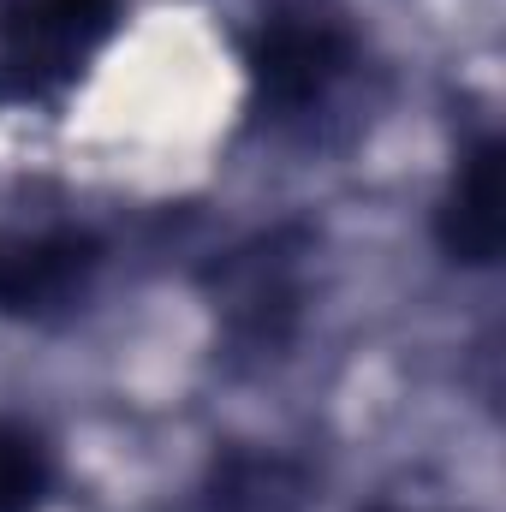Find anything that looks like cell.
Listing matches in <instances>:
<instances>
[{
    "label": "cell",
    "mask_w": 506,
    "mask_h": 512,
    "mask_svg": "<svg viewBox=\"0 0 506 512\" xmlns=\"http://www.w3.org/2000/svg\"><path fill=\"white\" fill-rule=\"evenodd\" d=\"M364 72V42L334 12L286 6L256 18L245 36V96L251 120L274 137H310L352 96Z\"/></svg>",
    "instance_id": "6da1fadb"
},
{
    "label": "cell",
    "mask_w": 506,
    "mask_h": 512,
    "mask_svg": "<svg viewBox=\"0 0 506 512\" xmlns=\"http://www.w3.org/2000/svg\"><path fill=\"white\" fill-rule=\"evenodd\" d=\"M310 256H316V233L304 221H280L239 239L203 268V298L227 358L274 364L292 352L310 310Z\"/></svg>",
    "instance_id": "7a4b0ae2"
},
{
    "label": "cell",
    "mask_w": 506,
    "mask_h": 512,
    "mask_svg": "<svg viewBox=\"0 0 506 512\" xmlns=\"http://www.w3.org/2000/svg\"><path fill=\"white\" fill-rule=\"evenodd\" d=\"M126 0H6L0 6V72L42 96L84 78V66L114 42Z\"/></svg>",
    "instance_id": "3957f363"
},
{
    "label": "cell",
    "mask_w": 506,
    "mask_h": 512,
    "mask_svg": "<svg viewBox=\"0 0 506 512\" xmlns=\"http://www.w3.org/2000/svg\"><path fill=\"white\" fill-rule=\"evenodd\" d=\"M102 274V239L84 227H0V316L66 322L84 310Z\"/></svg>",
    "instance_id": "277c9868"
},
{
    "label": "cell",
    "mask_w": 506,
    "mask_h": 512,
    "mask_svg": "<svg viewBox=\"0 0 506 512\" xmlns=\"http://www.w3.org/2000/svg\"><path fill=\"white\" fill-rule=\"evenodd\" d=\"M506 143L495 131H477L435 203V245L453 268H495L506 251V191H501Z\"/></svg>",
    "instance_id": "5b68a950"
},
{
    "label": "cell",
    "mask_w": 506,
    "mask_h": 512,
    "mask_svg": "<svg viewBox=\"0 0 506 512\" xmlns=\"http://www.w3.org/2000/svg\"><path fill=\"white\" fill-rule=\"evenodd\" d=\"M310 495H316V483L292 453L227 441V447H215V459L197 483V512H304Z\"/></svg>",
    "instance_id": "8992f818"
},
{
    "label": "cell",
    "mask_w": 506,
    "mask_h": 512,
    "mask_svg": "<svg viewBox=\"0 0 506 512\" xmlns=\"http://www.w3.org/2000/svg\"><path fill=\"white\" fill-rule=\"evenodd\" d=\"M54 495V447L36 423L0 417V512H42Z\"/></svg>",
    "instance_id": "52a82bcc"
},
{
    "label": "cell",
    "mask_w": 506,
    "mask_h": 512,
    "mask_svg": "<svg viewBox=\"0 0 506 512\" xmlns=\"http://www.w3.org/2000/svg\"><path fill=\"white\" fill-rule=\"evenodd\" d=\"M376 512H405V507H376Z\"/></svg>",
    "instance_id": "ba28073f"
}]
</instances>
